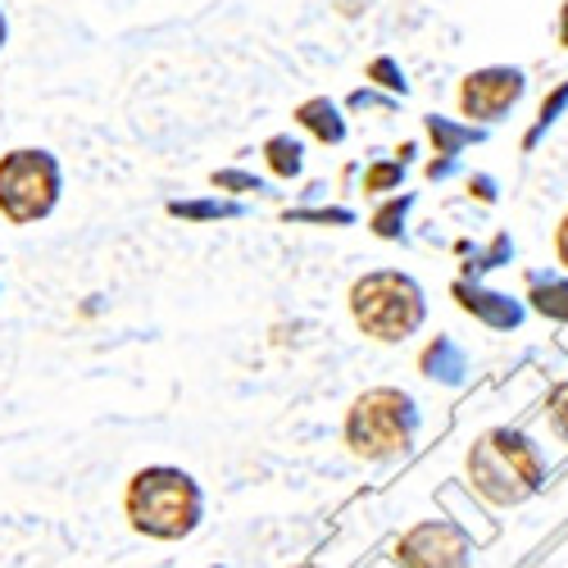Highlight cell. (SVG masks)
Masks as SVG:
<instances>
[{"mask_svg":"<svg viewBox=\"0 0 568 568\" xmlns=\"http://www.w3.org/2000/svg\"><path fill=\"white\" fill-rule=\"evenodd\" d=\"M550 483V459L541 450V442L518 428V423H496L483 428L464 446V473L459 487L487 505V509H518L532 496H541Z\"/></svg>","mask_w":568,"mask_h":568,"instance_id":"obj_1","label":"cell"},{"mask_svg":"<svg viewBox=\"0 0 568 568\" xmlns=\"http://www.w3.org/2000/svg\"><path fill=\"white\" fill-rule=\"evenodd\" d=\"M119 509L132 537L178 546L192 541L205 524V487L182 464H141L128 473Z\"/></svg>","mask_w":568,"mask_h":568,"instance_id":"obj_2","label":"cell"},{"mask_svg":"<svg viewBox=\"0 0 568 568\" xmlns=\"http://www.w3.org/2000/svg\"><path fill=\"white\" fill-rule=\"evenodd\" d=\"M423 437V409L405 387L377 383L351 396L346 414H342V446L351 459L387 468L414 455Z\"/></svg>","mask_w":568,"mask_h":568,"instance_id":"obj_3","label":"cell"},{"mask_svg":"<svg viewBox=\"0 0 568 568\" xmlns=\"http://www.w3.org/2000/svg\"><path fill=\"white\" fill-rule=\"evenodd\" d=\"M346 314L373 346H405L428 323V292L405 268H364L346 287Z\"/></svg>","mask_w":568,"mask_h":568,"instance_id":"obj_4","label":"cell"},{"mask_svg":"<svg viewBox=\"0 0 568 568\" xmlns=\"http://www.w3.org/2000/svg\"><path fill=\"white\" fill-rule=\"evenodd\" d=\"M64 201V164L45 146L0 151V223L37 227Z\"/></svg>","mask_w":568,"mask_h":568,"instance_id":"obj_5","label":"cell"},{"mask_svg":"<svg viewBox=\"0 0 568 568\" xmlns=\"http://www.w3.org/2000/svg\"><path fill=\"white\" fill-rule=\"evenodd\" d=\"M473 559H478V537L450 514H428L392 532V541L373 550L364 568H473Z\"/></svg>","mask_w":568,"mask_h":568,"instance_id":"obj_6","label":"cell"},{"mask_svg":"<svg viewBox=\"0 0 568 568\" xmlns=\"http://www.w3.org/2000/svg\"><path fill=\"white\" fill-rule=\"evenodd\" d=\"M528 97V73L518 64H483L459 78L455 87V105L459 119L473 128H491L518 110V101Z\"/></svg>","mask_w":568,"mask_h":568,"instance_id":"obj_7","label":"cell"},{"mask_svg":"<svg viewBox=\"0 0 568 568\" xmlns=\"http://www.w3.org/2000/svg\"><path fill=\"white\" fill-rule=\"evenodd\" d=\"M450 301L459 314H468L478 327H487V333H518L528 318V305L518 296H505V292L487 287V282H468V277L450 282Z\"/></svg>","mask_w":568,"mask_h":568,"instance_id":"obj_8","label":"cell"},{"mask_svg":"<svg viewBox=\"0 0 568 568\" xmlns=\"http://www.w3.org/2000/svg\"><path fill=\"white\" fill-rule=\"evenodd\" d=\"M292 128H296L301 136L318 141V146H327V151L346 146V136H351L346 110H342L333 97H323V91H314V97H305V101L292 105Z\"/></svg>","mask_w":568,"mask_h":568,"instance_id":"obj_9","label":"cell"},{"mask_svg":"<svg viewBox=\"0 0 568 568\" xmlns=\"http://www.w3.org/2000/svg\"><path fill=\"white\" fill-rule=\"evenodd\" d=\"M418 373L428 377V383H437V387H464L468 383V351L450 337V333H437L428 346L418 351Z\"/></svg>","mask_w":568,"mask_h":568,"instance_id":"obj_10","label":"cell"},{"mask_svg":"<svg viewBox=\"0 0 568 568\" xmlns=\"http://www.w3.org/2000/svg\"><path fill=\"white\" fill-rule=\"evenodd\" d=\"M169 219L186 223V227H210V223H227V219H246L251 205L246 201H227V196H182V201H169L164 205Z\"/></svg>","mask_w":568,"mask_h":568,"instance_id":"obj_11","label":"cell"},{"mask_svg":"<svg viewBox=\"0 0 568 568\" xmlns=\"http://www.w3.org/2000/svg\"><path fill=\"white\" fill-rule=\"evenodd\" d=\"M423 136H428L433 155L459 160L468 146L487 141V128H473V123H459V119H446V114H423Z\"/></svg>","mask_w":568,"mask_h":568,"instance_id":"obj_12","label":"cell"},{"mask_svg":"<svg viewBox=\"0 0 568 568\" xmlns=\"http://www.w3.org/2000/svg\"><path fill=\"white\" fill-rule=\"evenodd\" d=\"M260 160L273 182H301L305 178V141L296 132H273V136H264Z\"/></svg>","mask_w":568,"mask_h":568,"instance_id":"obj_13","label":"cell"},{"mask_svg":"<svg viewBox=\"0 0 568 568\" xmlns=\"http://www.w3.org/2000/svg\"><path fill=\"white\" fill-rule=\"evenodd\" d=\"M418 205L414 192H396V196H383V201H373L364 227L377 236V242H405V227H409V210Z\"/></svg>","mask_w":568,"mask_h":568,"instance_id":"obj_14","label":"cell"},{"mask_svg":"<svg viewBox=\"0 0 568 568\" xmlns=\"http://www.w3.org/2000/svg\"><path fill=\"white\" fill-rule=\"evenodd\" d=\"M524 305L550 323H564L568 327V273H528V296Z\"/></svg>","mask_w":568,"mask_h":568,"instance_id":"obj_15","label":"cell"},{"mask_svg":"<svg viewBox=\"0 0 568 568\" xmlns=\"http://www.w3.org/2000/svg\"><path fill=\"white\" fill-rule=\"evenodd\" d=\"M205 182H210L214 196H227V201H251V196H264L268 192V178L255 173V169H242V164H223Z\"/></svg>","mask_w":568,"mask_h":568,"instance_id":"obj_16","label":"cell"},{"mask_svg":"<svg viewBox=\"0 0 568 568\" xmlns=\"http://www.w3.org/2000/svg\"><path fill=\"white\" fill-rule=\"evenodd\" d=\"M277 223H287V227H355L359 214L351 205H287V210H277Z\"/></svg>","mask_w":568,"mask_h":568,"instance_id":"obj_17","label":"cell"},{"mask_svg":"<svg viewBox=\"0 0 568 568\" xmlns=\"http://www.w3.org/2000/svg\"><path fill=\"white\" fill-rule=\"evenodd\" d=\"M405 178H409L405 164H396L392 155H377V160H368L364 173H359V192H364V201H383V196L405 192Z\"/></svg>","mask_w":568,"mask_h":568,"instance_id":"obj_18","label":"cell"},{"mask_svg":"<svg viewBox=\"0 0 568 568\" xmlns=\"http://www.w3.org/2000/svg\"><path fill=\"white\" fill-rule=\"evenodd\" d=\"M364 87L383 91V97H392V101H405L409 97V78L400 69V60H392V55H373L364 64Z\"/></svg>","mask_w":568,"mask_h":568,"instance_id":"obj_19","label":"cell"},{"mask_svg":"<svg viewBox=\"0 0 568 568\" xmlns=\"http://www.w3.org/2000/svg\"><path fill=\"white\" fill-rule=\"evenodd\" d=\"M509 260H514V236H509V232H496L487 246H473V255H468V264H464V273H459V277L483 282V273L505 268Z\"/></svg>","mask_w":568,"mask_h":568,"instance_id":"obj_20","label":"cell"},{"mask_svg":"<svg viewBox=\"0 0 568 568\" xmlns=\"http://www.w3.org/2000/svg\"><path fill=\"white\" fill-rule=\"evenodd\" d=\"M568 110V78L559 82V87H550L546 91V97H541V105H537V119H532V128L524 132V141H518V146H524V151H537V141L559 123V114Z\"/></svg>","mask_w":568,"mask_h":568,"instance_id":"obj_21","label":"cell"},{"mask_svg":"<svg viewBox=\"0 0 568 568\" xmlns=\"http://www.w3.org/2000/svg\"><path fill=\"white\" fill-rule=\"evenodd\" d=\"M541 414H546V428L555 433V442L568 446V377H559V383L546 392Z\"/></svg>","mask_w":568,"mask_h":568,"instance_id":"obj_22","label":"cell"},{"mask_svg":"<svg viewBox=\"0 0 568 568\" xmlns=\"http://www.w3.org/2000/svg\"><path fill=\"white\" fill-rule=\"evenodd\" d=\"M342 110H351V114H359V110H364V114H392V110H396V101H392V97H383V91H373V87H355Z\"/></svg>","mask_w":568,"mask_h":568,"instance_id":"obj_23","label":"cell"},{"mask_svg":"<svg viewBox=\"0 0 568 568\" xmlns=\"http://www.w3.org/2000/svg\"><path fill=\"white\" fill-rule=\"evenodd\" d=\"M464 186H468V201H478V205H496L500 201V186H496L491 173H468Z\"/></svg>","mask_w":568,"mask_h":568,"instance_id":"obj_24","label":"cell"},{"mask_svg":"<svg viewBox=\"0 0 568 568\" xmlns=\"http://www.w3.org/2000/svg\"><path fill=\"white\" fill-rule=\"evenodd\" d=\"M464 164L459 160H442V155H433L428 164H423V178H428V182H446V178H455Z\"/></svg>","mask_w":568,"mask_h":568,"instance_id":"obj_25","label":"cell"},{"mask_svg":"<svg viewBox=\"0 0 568 568\" xmlns=\"http://www.w3.org/2000/svg\"><path fill=\"white\" fill-rule=\"evenodd\" d=\"M555 264L568 273V210H564L559 223H555Z\"/></svg>","mask_w":568,"mask_h":568,"instance_id":"obj_26","label":"cell"},{"mask_svg":"<svg viewBox=\"0 0 568 568\" xmlns=\"http://www.w3.org/2000/svg\"><path fill=\"white\" fill-rule=\"evenodd\" d=\"M414 155H418V136L396 141V151H392V160H396V164H405V169H409V164H414Z\"/></svg>","mask_w":568,"mask_h":568,"instance_id":"obj_27","label":"cell"},{"mask_svg":"<svg viewBox=\"0 0 568 568\" xmlns=\"http://www.w3.org/2000/svg\"><path fill=\"white\" fill-rule=\"evenodd\" d=\"M555 37H559V45H564V51H568V0H564V6H559V23H555Z\"/></svg>","mask_w":568,"mask_h":568,"instance_id":"obj_28","label":"cell"},{"mask_svg":"<svg viewBox=\"0 0 568 568\" xmlns=\"http://www.w3.org/2000/svg\"><path fill=\"white\" fill-rule=\"evenodd\" d=\"M6 45H10V14L0 10V55H6Z\"/></svg>","mask_w":568,"mask_h":568,"instance_id":"obj_29","label":"cell"},{"mask_svg":"<svg viewBox=\"0 0 568 568\" xmlns=\"http://www.w3.org/2000/svg\"><path fill=\"white\" fill-rule=\"evenodd\" d=\"M287 568H333V564H323V559H296V564H287Z\"/></svg>","mask_w":568,"mask_h":568,"instance_id":"obj_30","label":"cell"},{"mask_svg":"<svg viewBox=\"0 0 568 568\" xmlns=\"http://www.w3.org/2000/svg\"><path fill=\"white\" fill-rule=\"evenodd\" d=\"M201 568H227V564H201Z\"/></svg>","mask_w":568,"mask_h":568,"instance_id":"obj_31","label":"cell"}]
</instances>
